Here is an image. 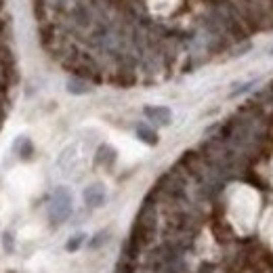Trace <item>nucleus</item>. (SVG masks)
<instances>
[{
    "label": "nucleus",
    "mask_w": 273,
    "mask_h": 273,
    "mask_svg": "<svg viewBox=\"0 0 273 273\" xmlns=\"http://www.w3.org/2000/svg\"><path fill=\"white\" fill-rule=\"evenodd\" d=\"M74 217V191L67 185H57L49 196L47 221L51 227H61Z\"/></svg>",
    "instance_id": "1"
},
{
    "label": "nucleus",
    "mask_w": 273,
    "mask_h": 273,
    "mask_svg": "<svg viewBox=\"0 0 273 273\" xmlns=\"http://www.w3.org/2000/svg\"><path fill=\"white\" fill-rule=\"evenodd\" d=\"M109 193H107V185L103 181H93L82 189V202L86 210H99L107 204Z\"/></svg>",
    "instance_id": "2"
},
{
    "label": "nucleus",
    "mask_w": 273,
    "mask_h": 273,
    "mask_svg": "<svg viewBox=\"0 0 273 273\" xmlns=\"http://www.w3.org/2000/svg\"><path fill=\"white\" fill-rule=\"evenodd\" d=\"M141 113H143V118H145V122H149L155 128L170 126L172 118H175V113H172V109L168 105H143Z\"/></svg>",
    "instance_id": "3"
},
{
    "label": "nucleus",
    "mask_w": 273,
    "mask_h": 273,
    "mask_svg": "<svg viewBox=\"0 0 273 273\" xmlns=\"http://www.w3.org/2000/svg\"><path fill=\"white\" fill-rule=\"evenodd\" d=\"M118 160V151L113 149L109 143H101L95 151V168H103V170H111L113 164Z\"/></svg>",
    "instance_id": "4"
},
{
    "label": "nucleus",
    "mask_w": 273,
    "mask_h": 273,
    "mask_svg": "<svg viewBox=\"0 0 273 273\" xmlns=\"http://www.w3.org/2000/svg\"><path fill=\"white\" fill-rule=\"evenodd\" d=\"M133 131H135V137H137L141 143L149 145V147H155L158 143H160V135H158V128L151 126L149 122H135Z\"/></svg>",
    "instance_id": "5"
},
{
    "label": "nucleus",
    "mask_w": 273,
    "mask_h": 273,
    "mask_svg": "<svg viewBox=\"0 0 273 273\" xmlns=\"http://www.w3.org/2000/svg\"><path fill=\"white\" fill-rule=\"evenodd\" d=\"M65 91L74 97H84V95H91L95 91V82L69 74V78L65 80Z\"/></svg>",
    "instance_id": "6"
},
{
    "label": "nucleus",
    "mask_w": 273,
    "mask_h": 273,
    "mask_svg": "<svg viewBox=\"0 0 273 273\" xmlns=\"http://www.w3.org/2000/svg\"><path fill=\"white\" fill-rule=\"evenodd\" d=\"M13 153H15L21 162H30L32 158L36 155V145H34V141L30 137H25V135H19L15 139V143H13Z\"/></svg>",
    "instance_id": "7"
},
{
    "label": "nucleus",
    "mask_w": 273,
    "mask_h": 273,
    "mask_svg": "<svg viewBox=\"0 0 273 273\" xmlns=\"http://www.w3.org/2000/svg\"><path fill=\"white\" fill-rule=\"evenodd\" d=\"M109 242H111V229H99L95 236L89 238V242H86V248H89V250H101V248L107 246Z\"/></svg>",
    "instance_id": "8"
},
{
    "label": "nucleus",
    "mask_w": 273,
    "mask_h": 273,
    "mask_svg": "<svg viewBox=\"0 0 273 273\" xmlns=\"http://www.w3.org/2000/svg\"><path fill=\"white\" fill-rule=\"evenodd\" d=\"M258 84V80H248V82H236L233 84V89L229 91V99H236V97H242V95H246L250 93L254 86Z\"/></svg>",
    "instance_id": "9"
},
{
    "label": "nucleus",
    "mask_w": 273,
    "mask_h": 273,
    "mask_svg": "<svg viewBox=\"0 0 273 273\" xmlns=\"http://www.w3.org/2000/svg\"><path fill=\"white\" fill-rule=\"evenodd\" d=\"M84 242H89V238H86L84 231H76L74 236H69V240L65 242V250L67 252H76L84 246Z\"/></svg>",
    "instance_id": "10"
},
{
    "label": "nucleus",
    "mask_w": 273,
    "mask_h": 273,
    "mask_svg": "<svg viewBox=\"0 0 273 273\" xmlns=\"http://www.w3.org/2000/svg\"><path fill=\"white\" fill-rule=\"evenodd\" d=\"M3 246L7 252H13V248H15V236H13V231L3 233Z\"/></svg>",
    "instance_id": "11"
},
{
    "label": "nucleus",
    "mask_w": 273,
    "mask_h": 273,
    "mask_svg": "<svg viewBox=\"0 0 273 273\" xmlns=\"http://www.w3.org/2000/svg\"><path fill=\"white\" fill-rule=\"evenodd\" d=\"M269 55H273V47H271V49H269Z\"/></svg>",
    "instance_id": "12"
},
{
    "label": "nucleus",
    "mask_w": 273,
    "mask_h": 273,
    "mask_svg": "<svg viewBox=\"0 0 273 273\" xmlns=\"http://www.w3.org/2000/svg\"><path fill=\"white\" fill-rule=\"evenodd\" d=\"M271 11H273V5H271Z\"/></svg>",
    "instance_id": "13"
}]
</instances>
